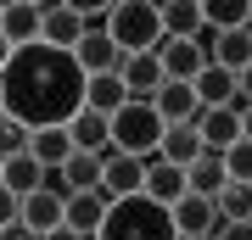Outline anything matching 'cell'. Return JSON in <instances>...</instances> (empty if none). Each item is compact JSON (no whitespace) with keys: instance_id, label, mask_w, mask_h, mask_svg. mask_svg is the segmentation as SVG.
<instances>
[{"instance_id":"obj_17","label":"cell","mask_w":252,"mask_h":240,"mask_svg":"<svg viewBox=\"0 0 252 240\" xmlns=\"http://www.w3.org/2000/svg\"><path fill=\"white\" fill-rule=\"evenodd\" d=\"M112 213V201L101 196V190H84V196H67V229H79L84 240H95L101 235V223H107Z\"/></svg>"},{"instance_id":"obj_37","label":"cell","mask_w":252,"mask_h":240,"mask_svg":"<svg viewBox=\"0 0 252 240\" xmlns=\"http://www.w3.org/2000/svg\"><path fill=\"white\" fill-rule=\"evenodd\" d=\"M241 134H247V140H252V107H247V117H241Z\"/></svg>"},{"instance_id":"obj_19","label":"cell","mask_w":252,"mask_h":240,"mask_svg":"<svg viewBox=\"0 0 252 240\" xmlns=\"http://www.w3.org/2000/svg\"><path fill=\"white\" fill-rule=\"evenodd\" d=\"M129 101H135V95H129L124 73H101V79H90V89H84V107L101 112V117H118Z\"/></svg>"},{"instance_id":"obj_21","label":"cell","mask_w":252,"mask_h":240,"mask_svg":"<svg viewBox=\"0 0 252 240\" xmlns=\"http://www.w3.org/2000/svg\"><path fill=\"white\" fill-rule=\"evenodd\" d=\"M185 190H190V196L219 201V196L230 190V168H224V157H213V151H207L196 168H185Z\"/></svg>"},{"instance_id":"obj_1","label":"cell","mask_w":252,"mask_h":240,"mask_svg":"<svg viewBox=\"0 0 252 240\" xmlns=\"http://www.w3.org/2000/svg\"><path fill=\"white\" fill-rule=\"evenodd\" d=\"M84 89H90V73L73 62V51L28 45L0 73V112L17 117L23 129H67L84 112Z\"/></svg>"},{"instance_id":"obj_22","label":"cell","mask_w":252,"mask_h":240,"mask_svg":"<svg viewBox=\"0 0 252 240\" xmlns=\"http://www.w3.org/2000/svg\"><path fill=\"white\" fill-rule=\"evenodd\" d=\"M190 89H196V101H202L207 112H219V107H235V95H241V79L207 62V73H202V79L190 84Z\"/></svg>"},{"instance_id":"obj_20","label":"cell","mask_w":252,"mask_h":240,"mask_svg":"<svg viewBox=\"0 0 252 240\" xmlns=\"http://www.w3.org/2000/svg\"><path fill=\"white\" fill-rule=\"evenodd\" d=\"M213 67H224V73H235V79H241V73L252 67V28H235V34H213Z\"/></svg>"},{"instance_id":"obj_13","label":"cell","mask_w":252,"mask_h":240,"mask_svg":"<svg viewBox=\"0 0 252 240\" xmlns=\"http://www.w3.org/2000/svg\"><path fill=\"white\" fill-rule=\"evenodd\" d=\"M196 134H202V145H207V151H213V157H224L230 151V145L235 140H241V117H235L230 107H219V112H196Z\"/></svg>"},{"instance_id":"obj_15","label":"cell","mask_w":252,"mask_h":240,"mask_svg":"<svg viewBox=\"0 0 252 240\" xmlns=\"http://www.w3.org/2000/svg\"><path fill=\"white\" fill-rule=\"evenodd\" d=\"M67 134H73V151H90V157H107L112 151V117H101L90 107L67 123Z\"/></svg>"},{"instance_id":"obj_18","label":"cell","mask_w":252,"mask_h":240,"mask_svg":"<svg viewBox=\"0 0 252 240\" xmlns=\"http://www.w3.org/2000/svg\"><path fill=\"white\" fill-rule=\"evenodd\" d=\"M146 196H152V201H162V207L185 201V196H190V190H185V168H174V162L152 157V162H146Z\"/></svg>"},{"instance_id":"obj_14","label":"cell","mask_w":252,"mask_h":240,"mask_svg":"<svg viewBox=\"0 0 252 240\" xmlns=\"http://www.w3.org/2000/svg\"><path fill=\"white\" fill-rule=\"evenodd\" d=\"M152 107H157V117H162V123H196V112H202V101H196V89H190V84H162L157 89V95H152Z\"/></svg>"},{"instance_id":"obj_36","label":"cell","mask_w":252,"mask_h":240,"mask_svg":"<svg viewBox=\"0 0 252 240\" xmlns=\"http://www.w3.org/2000/svg\"><path fill=\"white\" fill-rule=\"evenodd\" d=\"M241 101H247V107H252V67L241 73Z\"/></svg>"},{"instance_id":"obj_27","label":"cell","mask_w":252,"mask_h":240,"mask_svg":"<svg viewBox=\"0 0 252 240\" xmlns=\"http://www.w3.org/2000/svg\"><path fill=\"white\" fill-rule=\"evenodd\" d=\"M28 157H34L39 168L62 173L67 157H73V134H67V129H34V151H28Z\"/></svg>"},{"instance_id":"obj_38","label":"cell","mask_w":252,"mask_h":240,"mask_svg":"<svg viewBox=\"0 0 252 240\" xmlns=\"http://www.w3.org/2000/svg\"><path fill=\"white\" fill-rule=\"evenodd\" d=\"M0 179H6V157H0Z\"/></svg>"},{"instance_id":"obj_30","label":"cell","mask_w":252,"mask_h":240,"mask_svg":"<svg viewBox=\"0 0 252 240\" xmlns=\"http://www.w3.org/2000/svg\"><path fill=\"white\" fill-rule=\"evenodd\" d=\"M224 168H230V185H252V140L247 134L224 151Z\"/></svg>"},{"instance_id":"obj_25","label":"cell","mask_w":252,"mask_h":240,"mask_svg":"<svg viewBox=\"0 0 252 240\" xmlns=\"http://www.w3.org/2000/svg\"><path fill=\"white\" fill-rule=\"evenodd\" d=\"M51 179H56V173H51V168H39L34 157H11V162H6V179H0V185H6L17 201H28L34 190H45Z\"/></svg>"},{"instance_id":"obj_26","label":"cell","mask_w":252,"mask_h":240,"mask_svg":"<svg viewBox=\"0 0 252 240\" xmlns=\"http://www.w3.org/2000/svg\"><path fill=\"white\" fill-rule=\"evenodd\" d=\"M162 34H168V39H202L207 34L202 6H196V0H168V6H162Z\"/></svg>"},{"instance_id":"obj_29","label":"cell","mask_w":252,"mask_h":240,"mask_svg":"<svg viewBox=\"0 0 252 240\" xmlns=\"http://www.w3.org/2000/svg\"><path fill=\"white\" fill-rule=\"evenodd\" d=\"M219 207H224V223H252V185H230Z\"/></svg>"},{"instance_id":"obj_24","label":"cell","mask_w":252,"mask_h":240,"mask_svg":"<svg viewBox=\"0 0 252 240\" xmlns=\"http://www.w3.org/2000/svg\"><path fill=\"white\" fill-rule=\"evenodd\" d=\"M202 23H207V39L235 34V28H252V6L247 0H202Z\"/></svg>"},{"instance_id":"obj_2","label":"cell","mask_w":252,"mask_h":240,"mask_svg":"<svg viewBox=\"0 0 252 240\" xmlns=\"http://www.w3.org/2000/svg\"><path fill=\"white\" fill-rule=\"evenodd\" d=\"M95 240H180V229H174V207H162L152 196L112 201V213H107V223H101Z\"/></svg>"},{"instance_id":"obj_6","label":"cell","mask_w":252,"mask_h":240,"mask_svg":"<svg viewBox=\"0 0 252 240\" xmlns=\"http://www.w3.org/2000/svg\"><path fill=\"white\" fill-rule=\"evenodd\" d=\"M174 229H180V240H213L224 229V207L207 196H185L174 201Z\"/></svg>"},{"instance_id":"obj_32","label":"cell","mask_w":252,"mask_h":240,"mask_svg":"<svg viewBox=\"0 0 252 240\" xmlns=\"http://www.w3.org/2000/svg\"><path fill=\"white\" fill-rule=\"evenodd\" d=\"M213 240H252V223H224Z\"/></svg>"},{"instance_id":"obj_34","label":"cell","mask_w":252,"mask_h":240,"mask_svg":"<svg viewBox=\"0 0 252 240\" xmlns=\"http://www.w3.org/2000/svg\"><path fill=\"white\" fill-rule=\"evenodd\" d=\"M11 56H17V45H11L6 34H0V73H6V67H11Z\"/></svg>"},{"instance_id":"obj_7","label":"cell","mask_w":252,"mask_h":240,"mask_svg":"<svg viewBox=\"0 0 252 240\" xmlns=\"http://www.w3.org/2000/svg\"><path fill=\"white\" fill-rule=\"evenodd\" d=\"M73 62L90 73V79H101V73H124V62H129V56L118 51V39L107 34V23H101V28H90V34L73 45Z\"/></svg>"},{"instance_id":"obj_4","label":"cell","mask_w":252,"mask_h":240,"mask_svg":"<svg viewBox=\"0 0 252 240\" xmlns=\"http://www.w3.org/2000/svg\"><path fill=\"white\" fill-rule=\"evenodd\" d=\"M162 134H168V123L157 117L152 101H129V107L112 117V151H124V157H157Z\"/></svg>"},{"instance_id":"obj_16","label":"cell","mask_w":252,"mask_h":240,"mask_svg":"<svg viewBox=\"0 0 252 240\" xmlns=\"http://www.w3.org/2000/svg\"><path fill=\"white\" fill-rule=\"evenodd\" d=\"M157 157H162V162H174V168H196V162L207 157V145H202V134H196V123H174L168 134H162Z\"/></svg>"},{"instance_id":"obj_23","label":"cell","mask_w":252,"mask_h":240,"mask_svg":"<svg viewBox=\"0 0 252 240\" xmlns=\"http://www.w3.org/2000/svg\"><path fill=\"white\" fill-rule=\"evenodd\" d=\"M124 84L135 101H152L162 84H168V73H162V56H129L124 62Z\"/></svg>"},{"instance_id":"obj_3","label":"cell","mask_w":252,"mask_h":240,"mask_svg":"<svg viewBox=\"0 0 252 240\" xmlns=\"http://www.w3.org/2000/svg\"><path fill=\"white\" fill-rule=\"evenodd\" d=\"M107 34L118 39L124 56H162V45H168L162 6H152V0H118L107 11Z\"/></svg>"},{"instance_id":"obj_35","label":"cell","mask_w":252,"mask_h":240,"mask_svg":"<svg viewBox=\"0 0 252 240\" xmlns=\"http://www.w3.org/2000/svg\"><path fill=\"white\" fill-rule=\"evenodd\" d=\"M45 240H84V235H79V229H67V223H62V229H51Z\"/></svg>"},{"instance_id":"obj_39","label":"cell","mask_w":252,"mask_h":240,"mask_svg":"<svg viewBox=\"0 0 252 240\" xmlns=\"http://www.w3.org/2000/svg\"><path fill=\"white\" fill-rule=\"evenodd\" d=\"M0 17H6V6H0Z\"/></svg>"},{"instance_id":"obj_5","label":"cell","mask_w":252,"mask_h":240,"mask_svg":"<svg viewBox=\"0 0 252 240\" xmlns=\"http://www.w3.org/2000/svg\"><path fill=\"white\" fill-rule=\"evenodd\" d=\"M107 173H101V196L107 201H129V196H146V162L152 157H124V151H107Z\"/></svg>"},{"instance_id":"obj_33","label":"cell","mask_w":252,"mask_h":240,"mask_svg":"<svg viewBox=\"0 0 252 240\" xmlns=\"http://www.w3.org/2000/svg\"><path fill=\"white\" fill-rule=\"evenodd\" d=\"M0 240H45V235H34L28 223H11V229H0Z\"/></svg>"},{"instance_id":"obj_31","label":"cell","mask_w":252,"mask_h":240,"mask_svg":"<svg viewBox=\"0 0 252 240\" xmlns=\"http://www.w3.org/2000/svg\"><path fill=\"white\" fill-rule=\"evenodd\" d=\"M11 223H23V201L0 185V229H11Z\"/></svg>"},{"instance_id":"obj_10","label":"cell","mask_w":252,"mask_h":240,"mask_svg":"<svg viewBox=\"0 0 252 240\" xmlns=\"http://www.w3.org/2000/svg\"><path fill=\"white\" fill-rule=\"evenodd\" d=\"M84 34H90V23H84L79 6H67V0L45 6V39H39V45H51V51H73Z\"/></svg>"},{"instance_id":"obj_8","label":"cell","mask_w":252,"mask_h":240,"mask_svg":"<svg viewBox=\"0 0 252 240\" xmlns=\"http://www.w3.org/2000/svg\"><path fill=\"white\" fill-rule=\"evenodd\" d=\"M0 34H6L17 51L45 39V6H34V0H6V17H0Z\"/></svg>"},{"instance_id":"obj_12","label":"cell","mask_w":252,"mask_h":240,"mask_svg":"<svg viewBox=\"0 0 252 240\" xmlns=\"http://www.w3.org/2000/svg\"><path fill=\"white\" fill-rule=\"evenodd\" d=\"M101 173H107V162L101 157H90V151H73L67 157V168L51 179L62 196H84V190H101Z\"/></svg>"},{"instance_id":"obj_11","label":"cell","mask_w":252,"mask_h":240,"mask_svg":"<svg viewBox=\"0 0 252 240\" xmlns=\"http://www.w3.org/2000/svg\"><path fill=\"white\" fill-rule=\"evenodd\" d=\"M23 223H28L34 235H51V229H62V223H67V196H62L56 185L34 190V196L23 201Z\"/></svg>"},{"instance_id":"obj_28","label":"cell","mask_w":252,"mask_h":240,"mask_svg":"<svg viewBox=\"0 0 252 240\" xmlns=\"http://www.w3.org/2000/svg\"><path fill=\"white\" fill-rule=\"evenodd\" d=\"M28 151H34V129H23L17 123V117H6V112H0V157H28Z\"/></svg>"},{"instance_id":"obj_9","label":"cell","mask_w":252,"mask_h":240,"mask_svg":"<svg viewBox=\"0 0 252 240\" xmlns=\"http://www.w3.org/2000/svg\"><path fill=\"white\" fill-rule=\"evenodd\" d=\"M207 62H213V56L202 51V39H168L162 45V73H168L174 84H196L207 73Z\"/></svg>"}]
</instances>
